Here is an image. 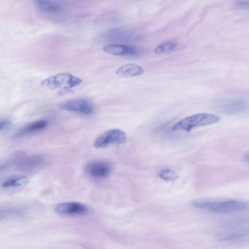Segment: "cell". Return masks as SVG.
Returning <instances> with one entry per match:
<instances>
[{
  "label": "cell",
  "instance_id": "4",
  "mask_svg": "<svg viewBox=\"0 0 249 249\" xmlns=\"http://www.w3.org/2000/svg\"><path fill=\"white\" fill-rule=\"evenodd\" d=\"M249 237V218L240 220L226 226L217 237L221 242L234 241Z\"/></svg>",
  "mask_w": 249,
  "mask_h": 249
},
{
  "label": "cell",
  "instance_id": "17",
  "mask_svg": "<svg viewBox=\"0 0 249 249\" xmlns=\"http://www.w3.org/2000/svg\"><path fill=\"white\" fill-rule=\"evenodd\" d=\"M176 46H177V43L176 42L173 41V40H168V41L164 42V43H161V44L157 46L154 52L157 55L170 53V52L175 50Z\"/></svg>",
  "mask_w": 249,
  "mask_h": 249
},
{
  "label": "cell",
  "instance_id": "21",
  "mask_svg": "<svg viewBox=\"0 0 249 249\" xmlns=\"http://www.w3.org/2000/svg\"><path fill=\"white\" fill-rule=\"evenodd\" d=\"M9 121L7 120V119H2V120L1 121V123H0V131L3 132V131L9 126Z\"/></svg>",
  "mask_w": 249,
  "mask_h": 249
},
{
  "label": "cell",
  "instance_id": "14",
  "mask_svg": "<svg viewBox=\"0 0 249 249\" xmlns=\"http://www.w3.org/2000/svg\"><path fill=\"white\" fill-rule=\"evenodd\" d=\"M143 73V68L135 64H126L120 67L116 71V74L122 78L140 76Z\"/></svg>",
  "mask_w": 249,
  "mask_h": 249
},
{
  "label": "cell",
  "instance_id": "22",
  "mask_svg": "<svg viewBox=\"0 0 249 249\" xmlns=\"http://www.w3.org/2000/svg\"><path fill=\"white\" fill-rule=\"evenodd\" d=\"M243 160V161H246V162L249 163V152L246 153V154H244Z\"/></svg>",
  "mask_w": 249,
  "mask_h": 249
},
{
  "label": "cell",
  "instance_id": "3",
  "mask_svg": "<svg viewBox=\"0 0 249 249\" xmlns=\"http://www.w3.org/2000/svg\"><path fill=\"white\" fill-rule=\"evenodd\" d=\"M82 83V80L68 72L56 74L43 80L42 87L49 90L62 89L70 91L74 87H78Z\"/></svg>",
  "mask_w": 249,
  "mask_h": 249
},
{
  "label": "cell",
  "instance_id": "5",
  "mask_svg": "<svg viewBox=\"0 0 249 249\" xmlns=\"http://www.w3.org/2000/svg\"><path fill=\"white\" fill-rule=\"evenodd\" d=\"M127 137L124 131L119 129H110L100 135L94 142L97 148H107L113 145H121L126 142Z\"/></svg>",
  "mask_w": 249,
  "mask_h": 249
},
{
  "label": "cell",
  "instance_id": "20",
  "mask_svg": "<svg viewBox=\"0 0 249 249\" xmlns=\"http://www.w3.org/2000/svg\"><path fill=\"white\" fill-rule=\"evenodd\" d=\"M234 7L243 11H249V0H235Z\"/></svg>",
  "mask_w": 249,
  "mask_h": 249
},
{
  "label": "cell",
  "instance_id": "2",
  "mask_svg": "<svg viewBox=\"0 0 249 249\" xmlns=\"http://www.w3.org/2000/svg\"><path fill=\"white\" fill-rule=\"evenodd\" d=\"M221 118L217 115L212 113H197L188 116L176 123L173 126V131H182V132H191L194 129L200 126H208L218 123Z\"/></svg>",
  "mask_w": 249,
  "mask_h": 249
},
{
  "label": "cell",
  "instance_id": "6",
  "mask_svg": "<svg viewBox=\"0 0 249 249\" xmlns=\"http://www.w3.org/2000/svg\"><path fill=\"white\" fill-rule=\"evenodd\" d=\"M219 108L226 114H244L249 112V100L243 97L227 99L219 103Z\"/></svg>",
  "mask_w": 249,
  "mask_h": 249
},
{
  "label": "cell",
  "instance_id": "1",
  "mask_svg": "<svg viewBox=\"0 0 249 249\" xmlns=\"http://www.w3.org/2000/svg\"><path fill=\"white\" fill-rule=\"evenodd\" d=\"M195 208L215 213H233L242 212L249 208V204L237 199L228 200H195L192 202Z\"/></svg>",
  "mask_w": 249,
  "mask_h": 249
},
{
  "label": "cell",
  "instance_id": "13",
  "mask_svg": "<svg viewBox=\"0 0 249 249\" xmlns=\"http://www.w3.org/2000/svg\"><path fill=\"white\" fill-rule=\"evenodd\" d=\"M49 125V122L45 119L41 120L36 121V122H32L29 124L26 125L24 127L21 128L19 131L17 133L16 136L23 137L25 135H30V134L36 133V132H40L46 129Z\"/></svg>",
  "mask_w": 249,
  "mask_h": 249
},
{
  "label": "cell",
  "instance_id": "8",
  "mask_svg": "<svg viewBox=\"0 0 249 249\" xmlns=\"http://www.w3.org/2000/svg\"><path fill=\"white\" fill-rule=\"evenodd\" d=\"M63 110L82 115H89L94 112L93 103L86 99L68 100L61 106Z\"/></svg>",
  "mask_w": 249,
  "mask_h": 249
},
{
  "label": "cell",
  "instance_id": "19",
  "mask_svg": "<svg viewBox=\"0 0 249 249\" xmlns=\"http://www.w3.org/2000/svg\"><path fill=\"white\" fill-rule=\"evenodd\" d=\"M160 177L165 180H173L177 178L176 173L168 169L161 170L160 173Z\"/></svg>",
  "mask_w": 249,
  "mask_h": 249
},
{
  "label": "cell",
  "instance_id": "10",
  "mask_svg": "<svg viewBox=\"0 0 249 249\" xmlns=\"http://www.w3.org/2000/svg\"><path fill=\"white\" fill-rule=\"evenodd\" d=\"M103 51L113 56H136L141 53L136 46L123 44H107L103 47Z\"/></svg>",
  "mask_w": 249,
  "mask_h": 249
},
{
  "label": "cell",
  "instance_id": "15",
  "mask_svg": "<svg viewBox=\"0 0 249 249\" xmlns=\"http://www.w3.org/2000/svg\"><path fill=\"white\" fill-rule=\"evenodd\" d=\"M30 178L25 176H15L7 179L2 183V188L11 189V188H18L28 183Z\"/></svg>",
  "mask_w": 249,
  "mask_h": 249
},
{
  "label": "cell",
  "instance_id": "9",
  "mask_svg": "<svg viewBox=\"0 0 249 249\" xmlns=\"http://www.w3.org/2000/svg\"><path fill=\"white\" fill-rule=\"evenodd\" d=\"M56 213L65 215H84L89 209L84 204L78 202H68L59 204L55 208Z\"/></svg>",
  "mask_w": 249,
  "mask_h": 249
},
{
  "label": "cell",
  "instance_id": "7",
  "mask_svg": "<svg viewBox=\"0 0 249 249\" xmlns=\"http://www.w3.org/2000/svg\"><path fill=\"white\" fill-rule=\"evenodd\" d=\"M85 172L92 178L103 180L108 178L111 174L112 166L107 161L102 160L90 161L86 165Z\"/></svg>",
  "mask_w": 249,
  "mask_h": 249
},
{
  "label": "cell",
  "instance_id": "18",
  "mask_svg": "<svg viewBox=\"0 0 249 249\" xmlns=\"http://www.w3.org/2000/svg\"><path fill=\"white\" fill-rule=\"evenodd\" d=\"M25 213V208L16 207V208H6L5 210H2L1 211V219L8 217L14 216V215H22Z\"/></svg>",
  "mask_w": 249,
  "mask_h": 249
},
{
  "label": "cell",
  "instance_id": "16",
  "mask_svg": "<svg viewBox=\"0 0 249 249\" xmlns=\"http://www.w3.org/2000/svg\"><path fill=\"white\" fill-rule=\"evenodd\" d=\"M43 161V160L41 157L31 156V157H27L24 160H21L19 161V165L23 169H34L36 168L37 166L40 165Z\"/></svg>",
  "mask_w": 249,
  "mask_h": 249
},
{
  "label": "cell",
  "instance_id": "12",
  "mask_svg": "<svg viewBox=\"0 0 249 249\" xmlns=\"http://www.w3.org/2000/svg\"><path fill=\"white\" fill-rule=\"evenodd\" d=\"M133 37L131 30L125 28H116L108 30L104 33L103 39L108 41H126Z\"/></svg>",
  "mask_w": 249,
  "mask_h": 249
},
{
  "label": "cell",
  "instance_id": "11",
  "mask_svg": "<svg viewBox=\"0 0 249 249\" xmlns=\"http://www.w3.org/2000/svg\"><path fill=\"white\" fill-rule=\"evenodd\" d=\"M36 9L42 14H58L63 10L64 6L59 0H34Z\"/></svg>",
  "mask_w": 249,
  "mask_h": 249
}]
</instances>
